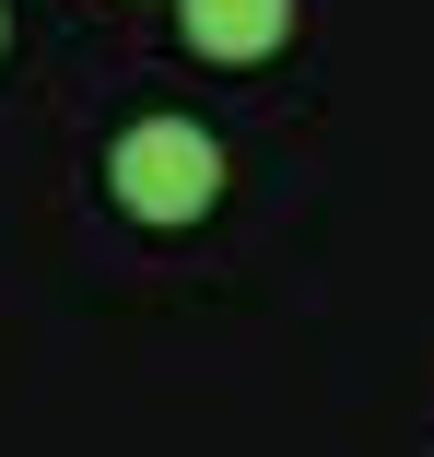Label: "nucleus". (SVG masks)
Returning <instances> with one entry per match:
<instances>
[{"mask_svg": "<svg viewBox=\"0 0 434 457\" xmlns=\"http://www.w3.org/2000/svg\"><path fill=\"white\" fill-rule=\"evenodd\" d=\"M106 188H118V212H141V223H200V212L223 200V141H212L200 118H141V129H118V153H106Z\"/></svg>", "mask_w": 434, "mask_h": 457, "instance_id": "1", "label": "nucleus"}, {"mask_svg": "<svg viewBox=\"0 0 434 457\" xmlns=\"http://www.w3.org/2000/svg\"><path fill=\"white\" fill-rule=\"evenodd\" d=\"M177 12H188L200 59H271L294 36V0H177Z\"/></svg>", "mask_w": 434, "mask_h": 457, "instance_id": "2", "label": "nucleus"}]
</instances>
